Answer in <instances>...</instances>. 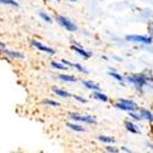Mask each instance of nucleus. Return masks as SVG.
<instances>
[{
  "label": "nucleus",
  "instance_id": "obj_5",
  "mask_svg": "<svg viewBox=\"0 0 153 153\" xmlns=\"http://www.w3.org/2000/svg\"><path fill=\"white\" fill-rule=\"evenodd\" d=\"M70 118L74 121H79V123H85V124H96V120L91 115H81V114L77 113H71Z\"/></svg>",
  "mask_w": 153,
  "mask_h": 153
},
{
  "label": "nucleus",
  "instance_id": "obj_30",
  "mask_svg": "<svg viewBox=\"0 0 153 153\" xmlns=\"http://www.w3.org/2000/svg\"><path fill=\"white\" fill-rule=\"evenodd\" d=\"M55 1H60V0H55Z\"/></svg>",
  "mask_w": 153,
  "mask_h": 153
},
{
  "label": "nucleus",
  "instance_id": "obj_7",
  "mask_svg": "<svg viewBox=\"0 0 153 153\" xmlns=\"http://www.w3.org/2000/svg\"><path fill=\"white\" fill-rule=\"evenodd\" d=\"M72 50L74 52H76L80 56H82L83 59H90L91 56H92V53L91 52H88V50H86V49H83V48H81L80 45H77V44H72Z\"/></svg>",
  "mask_w": 153,
  "mask_h": 153
},
{
  "label": "nucleus",
  "instance_id": "obj_13",
  "mask_svg": "<svg viewBox=\"0 0 153 153\" xmlns=\"http://www.w3.org/2000/svg\"><path fill=\"white\" fill-rule=\"evenodd\" d=\"M58 79L60 81H64V82H76L77 79L75 77V76H71V75H66V74H60L58 76Z\"/></svg>",
  "mask_w": 153,
  "mask_h": 153
},
{
  "label": "nucleus",
  "instance_id": "obj_14",
  "mask_svg": "<svg viewBox=\"0 0 153 153\" xmlns=\"http://www.w3.org/2000/svg\"><path fill=\"white\" fill-rule=\"evenodd\" d=\"M53 92H54L55 94H58L59 97H61V98H69V97H72L68 91L61 90V88H58V87H53Z\"/></svg>",
  "mask_w": 153,
  "mask_h": 153
},
{
  "label": "nucleus",
  "instance_id": "obj_11",
  "mask_svg": "<svg viewBox=\"0 0 153 153\" xmlns=\"http://www.w3.org/2000/svg\"><path fill=\"white\" fill-rule=\"evenodd\" d=\"M92 97H93L94 99L99 100V102H104V103H107V102L109 100L108 96H107V94H104V93H102L100 91H93Z\"/></svg>",
  "mask_w": 153,
  "mask_h": 153
},
{
  "label": "nucleus",
  "instance_id": "obj_3",
  "mask_svg": "<svg viewBox=\"0 0 153 153\" xmlns=\"http://www.w3.org/2000/svg\"><path fill=\"white\" fill-rule=\"evenodd\" d=\"M56 21L60 25L61 27H64L66 31L69 32H75L77 31V25H76L74 21H71L70 19H68L66 16H62V15H58L56 16Z\"/></svg>",
  "mask_w": 153,
  "mask_h": 153
},
{
  "label": "nucleus",
  "instance_id": "obj_26",
  "mask_svg": "<svg viewBox=\"0 0 153 153\" xmlns=\"http://www.w3.org/2000/svg\"><path fill=\"white\" fill-rule=\"evenodd\" d=\"M64 65H66V66H72V62H70V61H68V60H65V59H61L60 60Z\"/></svg>",
  "mask_w": 153,
  "mask_h": 153
},
{
  "label": "nucleus",
  "instance_id": "obj_12",
  "mask_svg": "<svg viewBox=\"0 0 153 153\" xmlns=\"http://www.w3.org/2000/svg\"><path fill=\"white\" fill-rule=\"evenodd\" d=\"M4 53H6V54H7L10 58H12V59H23V58H25V55H23L22 53L17 52V50H7V49H5Z\"/></svg>",
  "mask_w": 153,
  "mask_h": 153
},
{
  "label": "nucleus",
  "instance_id": "obj_22",
  "mask_svg": "<svg viewBox=\"0 0 153 153\" xmlns=\"http://www.w3.org/2000/svg\"><path fill=\"white\" fill-rule=\"evenodd\" d=\"M130 117H131V118H132V120H135V121H140V120H142L141 114H140V113H136V111H130Z\"/></svg>",
  "mask_w": 153,
  "mask_h": 153
},
{
  "label": "nucleus",
  "instance_id": "obj_19",
  "mask_svg": "<svg viewBox=\"0 0 153 153\" xmlns=\"http://www.w3.org/2000/svg\"><path fill=\"white\" fill-rule=\"evenodd\" d=\"M39 17L42 19V20H44L47 23H52L53 22V20H52V17H50L48 14H45L44 11H39Z\"/></svg>",
  "mask_w": 153,
  "mask_h": 153
},
{
  "label": "nucleus",
  "instance_id": "obj_9",
  "mask_svg": "<svg viewBox=\"0 0 153 153\" xmlns=\"http://www.w3.org/2000/svg\"><path fill=\"white\" fill-rule=\"evenodd\" d=\"M82 83H83V86H85L86 88H88V90H91V91H100L99 85L96 83V82H93V81H91V80L82 81Z\"/></svg>",
  "mask_w": 153,
  "mask_h": 153
},
{
  "label": "nucleus",
  "instance_id": "obj_1",
  "mask_svg": "<svg viewBox=\"0 0 153 153\" xmlns=\"http://www.w3.org/2000/svg\"><path fill=\"white\" fill-rule=\"evenodd\" d=\"M126 80H127V82H130V83H132L137 90H141L142 87H145L146 85H147V82L148 81H151L149 80V77H147V76L145 75V74H135V75H129L126 77Z\"/></svg>",
  "mask_w": 153,
  "mask_h": 153
},
{
  "label": "nucleus",
  "instance_id": "obj_8",
  "mask_svg": "<svg viewBox=\"0 0 153 153\" xmlns=\"http://www.w3.org/2000/svg\"><path fill=\"white\" fill-rule=\"evenodd\" d=\"M138 113L141 114V118H142L143 120H147V121H149V123H153V113H152L151 110L142 108V109H140Z\"/></svg>",
  "mask_w": 153,
  "mask_h": 153
},
{
  "label": "nucleus",
  "instance_id": "obj_10",
  "mask_svg": "<svg viewBox=\"0 0 153 153\" xmlns=\"http://www.w3.org/2000/svg\"><path fill=\"white\" fill-rule=\"evenodd\" d=\"M125 127H126V130L129 131V132H132V134H140L141 131H140L138 129V126H136L132 121H125Z\"/></svg>",
  "mask_w": 153,
  "mask_h": 153
},
{
  "label": "nucleus",
  "instance_id": "obj_16",
  "mask_svg": "<svg viewBox=\"0 0 153 153\" xmlns=\"http://www.w3.org/2000/svg\"><path fill=\"white\" fill-rule=\"evenodd\" d=\"M98 140H99V141H102V142H104V143H114V142H115V138H114V137L104 136V135L98 136Z\"/></svg>",
  "mask_w": 153,
  "mask_h": 153
},
{
  "label": "nucleus",
  "instance_id": "obj_15",
  "mask_svg": "<svg viewBox=\"0 0 153 153\" xmlns=\"http://www.w3.org/2000/svg\"><path fill=\"white\" fill-rule=\"evenodd\" d=\"M66 126L69 129H71L72 131H77V132H85V129L80 125H76V124H72V123H68Z\"/></svg>",
  "mask_w": 153,
  "mask_h": 153
},
{
  "label": "nucleus",
  "instance_id": "obj_4",
  "mask_svg": "<svg viewBox=\"0 0 153 153\" xmlns=\"http://www.w3.org/2000/svg\"><path fill=\"white\" fill-rule=\"evenodd\" d=\"M125 41L134 42V43H141V44H152V37L148 36H140V34H129L125 37Z\"/></svg>",
  "mask_w": 153,
  "mask_h": 153
},
{
  "label": "nucleus",
  "instance_id": "obj_29",
  "mask_svg": "<svg viewBox=\"0 0 153 153\" xmlns=\"http://www.w3.org/2000/svg\"><path fill=\"white\" fill-rule=\"evenodd\" d=\"M70 1H71V3H75V1H76V0H70Z\"/></svg>",
  "mask_w": 153,
  "mask_h": 153
},
{
  "label": "nucleus",
  "instance_id": "obj_25",
  "mask_svg": "<svg viewBox=\"0 0 153 153\" xmlns=\"http://www.w3.org/2000/svg\"><path fill=\"white\" fill-rule=\"evenodd\" d=\"M105 151H107V152H113V153L120 152V149H118V148H115V147H111V146H107V147H105Z\"/></svg>",
  "mask_w": 153,
  "mask_h": 153
},
{
  "label": "nucleus",
  "instance_id": "obj_18",
  "mask_svg": "<svg viewBox=\"0 0 153 153\" xmlns=\"http://www.w3.org/2000/svg\"><path fill=\"white\" fill-rule=\"evenodd\" d=\"M109 75L111 76L113 79H115L118 82H120V83H123V81H124V79H123V76L120 75V74H118L117 71H109Z\"/></svg>",
  "mask_w": 153,
  "mask_h": 153
},
{
  "label": "nucleus",
  "instance_id": "obj_23",
  "mask_svg": "<svg viewBox=\"0 0 153 153\" xmlns=\"http://www.w3.org/2000/svg\"><path fill=\"white\" fill-rule=\"evenodd\" d=\"M1 4H5V5H11V6H19V3L15 1V0H0Z\"/></svg>",
  "mask_w": 153,
  "mask_h": 153
},
{
  "label": "nucleus",
  "instance_id": "obj_17",
  "mask_svg": "<svg viewBox=\"0 0 153 153\" xmlns=\"http://www.w3.org/2000/svg\"><path fill=\"white\" fill-rule=\"evenodd\" d=\"M52 66L54 68V69H56V70H68V66L66 65H64L62 62H56V61H52Z\"/></svg>",
  "mask_w": 153,
  "mask_h": 153
},
{
  "label": "nucleus",
  "instance_id": "obj_24",
  "mask_svg": "<svg viewBox=\"0 0 153 153\" xmlns=\"http://www.w3.org/2000/svg\"><path fill=\"white\" fill-rule=\"evenodd\" d=\"M74 97V99H76V100H77V102H80V103H83V104H86L87 103V99H85L83 97H81V96H72Z\"/></svg>",
  "mask_w": 153,
  "mask_h": 153
},
{
  "label": "nucleus",
  "instance_id": "obj_20",
  "mask_svg": "<svg viewBox=\"0 0 153 153\" xmlns=\"http://www.w3.org/2000/svg\"><path fill=\"white\" fill-rule=\"evenodd\" d=\"M72 68H75L76 70L80 71V72H83V74H90V71L86 70L82 65H80V64H72Z\"/></svg>",
  "mask_w": 153,
  "mask_h": 153
},
{
  "label": "nucleus",
  "instance_id": "obj_21",
  "mask_svg": "<svg viewBox=\"0 0 153 153\" xmlns=\"http://www.w3.org/2000/svg\"><path fill=\"white\" fill-rule=\"evenodd\" d=\"M43 103L47 104V105H50V107H60V104L55 100H52V99H44Z\"/></svg>",
  "mask_w": 153,
  "mask_h": 153
},
{
  "label": "nucleus",
  "instance_id": "obj_27",
  "mask_svg": "<svg viewBox=\"0 0 153 153\" xmlns=\"http://www.w3.org/2000/svg\"><path fill=\"white\" fill-rule=\"evenodd\" d=\"M149 33H151V37L153 38V22L149 23Z\"/></svg>",
  "mask_w": 153,
  "mask_h": 153
},
{
  "label": "nucleus",
  "instance_id": "obj_6",
  "mask_svg": "<svg viewBox=\"0 0 153 153\" xmlns=\"http://www.w3.org/2000/svg\"><path fill=\"white\" fill-rule=\"evenodd\" d=\"M31 44H32L33 47H36L38 50L43 52V53H47V54H49V55H54V54H55V50H54L53 48H49V47L42 44L41 42H38V41H36V39H33V41L31 42Z\"/></svg>",
  "mask_w": 153,
  "mask_h": 153
},
{
  "label": "nucleus",
  "instance_id": "obj_2",
  "mask_svg": "<svg viewBox=\"0 0 153 153\" xmlns=\"http://www.w3.org/2000/svg\"><path fill=\"white\" fill-rule=\"evenodd\" d=\"M115 108L124 110V111H136L138 109V105L136 102L131 100V99H119L117 103H115Z\"/></svg>",
  "mask_w": 153,
  "mask_h": 153
},
{
  "label": "nucleus",
  "instance_id": "obj_28",
  "mask_svg": "<svg viewBox=\"0 0 153 153\" xmlns=\"http://www.w3.org/2000/svg\"><path fill=\"white\" fill-rule=\"evenodd\" d=\"M121 151H124V152H131V149H129L127 147H121Z\"/></svg>",
  "mask_w": 153,
  "mask_h": 153
}]
</instances>
